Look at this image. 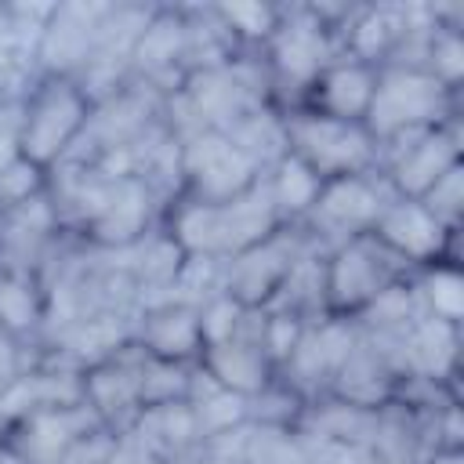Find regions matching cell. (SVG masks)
<instances>
[{"label": "cell", "mask_w": 464, "mask_h": 464, "mask_svg": "<svg viewBox=\"0 0 464 464\" xmlns=\"http://www.w3.org/2000/svg\"><path fill=\"white\" fill-rule=\"evenodd\" d=\"M188 76V25L181 4H156L130 58V80L170 98Z\"/></svg>", "instance_id": "21"}, {"label": "cell", "mask_w": 464, "mask_h": 464, "mask_svg": "<svg viewBox=\"0 0 464 464\" xmlns=\"http://www.w3.org/2000/svg\"><path fill=\"white\" fill-rule=\"evenodd\" d=\"M210 7H214V14L221 18V25L228 29V36L236 40V47L243 54H257L268 44V36L279 22V11H283V4H265V0L210 4Z\"/></svg>", "instance_id": "33"}, {"label": "cell", "mask_w": 464, "mask_h": 464, "mask_svg": "<svg viewBox=\"0 0 464 464\" xmlns=\"http://www.w3.org/2000/svg\"><path fill=\"white\" fill-rule=\"evenodd\" d=\"M185 402L192 406L203 439L246 424V395H236V392L221 388L199 362L192 366V381H188V395H185Z\"/></svg>", "instance_id": "29"}, {"label": "cell", "mask_w": 464, "mask_h": 464, "mask_svg": "<svg viewBox=\"0 0 464 464\" xmlns=\"http://www.w3.org/2000/svg\"><path fill=\"white\" fill-rule=\"evenodd\" d=\"M156 4H116L109 0V11L102 18L94 51L87 58V69L80 72V87L91 94V102L120 91L123 83H130V58L138 47V36L145 33L149 18H152Z\"/></svg>", "instance_id": "19"}, {"label": "cell", "mask_w": 464, "mask_h": 464, "mask_svg": "<svg viewBox=\"0 0 464 464\" xmlns=\"http://www.w3.org/2000/svg\"><path fill=\"white\" fill-rule=\"evenodd\" d=\"M413 272L435 261H460V232H450L420 199L392 196L370 232Z\"/></svg>", "instance_id": "18"}, {"label": "cell", "mask_w": 464, "mask_h": 464, "mask_svg": "<svg viewBox=\"0 0 464 464\" xmlns=\"http://www.w3.org/2000/svg\"><path fill=\"white\" fill-rule=\"evenodd\" d=\"M178 141H181V196L188 199L221 203L265 178L261 167L221 130H196Z\"/></svg>", "instance_id": "13"}, {"label": "cell", "mask_w": 464, "mask_h": 464, "mask_svg": "<svg viewBox=\"0 0 464 464\" xmlns=\"http://www.w3.org/2000/svg\"><path fill=\"white\" fill-rule=\"evenodd\" d=\"M420 203L435 214V221H442L450 232H460L464 221V163H457L450 174H442L424 196Z\"/></svg>", "instance_id": "35"}, {"label": "cell", "mask_w": 464, "mask_h": 464, "mask_svg": "<svg viewBox=\"0 0 464 464\" xmlns=\"http://www.w3.org/2000/svg\"><path fill=\"white\" fill-rule=\"evenodd\" d=\"M36 355H40L36 344H29V341H22V337H14L11 330L0 326V402L18 384V377L36 362Z\"/></svg>", "instance_id": "37"}, {"label": "cell", "mask_w": 464, "mask_h": 464, "mask_svg": "<svg viewBox=\"0 0 464 464\" xmlns=\"http://www.w3.org/2000/svg\"><path fill=\"white\" fill-rule=\"evenodd\" d=\"M127 431L138 435L167 464H185L192 457V450L203 442V431L196 424V413H192V406L185 399L145 406Z\"/></svg>", "instance_id": "26"}, {"label": "cell", "mask_w": 464, "mask_h": 464, "mask_svg": "<svg viewBox=\"0 0 464 464\" xmlns=\"http://www.w3.org/2000/svg\"><path fill=\"white\" fill-rule=\"evenodd\" d=\"M199 366L236 395L261 392L276 377V366L265 352V308H246L228 337L203 344Z\"/></svg>", "instance_id": "20"}, {"label": "cell", "mask_w": 464, "mask_h": 464, "mask_svg": "<svg viewBox=\"0 0 464 464\" xmlns=\"http://www.w3.org/2000/svg\"><path fill=\"white\" fill-rule=\"evenodd\" d=\"M163 105L167 98L138 80L123 83L120 91L105 94L94 102L91 120L83 127V138L76 141V149L65 160H80V163H105L116 160L120 152H127L152 123L163 120ZM62 160V163H65Z\"/></svg>", "instance_id": "9"}, {"label": "cell", "mask_w": 464, "mask_h": 464, "mask_svg": "<svg viewBox=\"0 0 464 464\" xmlns=\"http://www.w3.org/2000/svg\"><path fill=\"white\" fill-rule=\"evenodd\" d=\"M51 4H0V105L22 102L40 76L36 40Z\"/></svg>", "instance_id": "23"}, {"label": "cell", "mask_w": 464, "mask_h": 464, "mask_svg": "<svg viewBox=\"0 0 464 464\" xmlns=\"http://www.w3.org/2000/svg\"><path fill=\"white\" fill-rule=\"evenodd\" d=\"M395 192L388 188V181L381 178V170L370 174H344V178H330L323 181L312 210L304 214L301 228L308 232V239L323 250H334L355 236H370L373 221L381 218V210L388 207Z\"/></svg>", "instance_id": "8"}, {"label": "cell", "mask_w": 464, "mask_h": 464, "mask_svg": "<svg viewBox=\"0 0 464 464\" xmlns=\"http://www.w3.org/2000/svg\"><path fill=\"white\" fill-rule=\"evenodd\" d=\"M18 130H22V102L0 105V170L22 156L18 149Z\"/></svg>", "instance_id": "39"}, {"label": "cell", "mask_w": 464, "mask_h": 464, "mask_svg": "<svg viewBox=\"0 0 464 464\" xmlns=\"http://www.w3.org/2000/svg\"><path fill=\"white\" fill-rule=\"evenodd\" d=\"M413 268L399 261L384 243L373 236H355L334 250H326L323 261V294H326V315L355 319L366 312L384 290L410 279Z\"/></svg>", "instance_id": "7"}, {"label": "cell", "mask_w": 464, "mask_h": 464, "mask_svg": "<svg viewBox=\"0 0 464 464\" xmlns=\"http://www.w3.org/2000/svg\"><path fill=\"white\" fill-rule=\"evenodd\" d=\"M373 87H377V65L359 62V58H334L315 83L304 91L297 109H312L334 120H348V123H362L373 102Z\"/></svg>", "instance_id": "24"}, {"label": "cell", "mask_w": 464, "mask_h": 464, "mask_svg": "<svg viewBox=\"0 0 464 464\" xmlns=\"http://www.w3.org/2000/svg\"><path fill=\"white\" fill-rule=\"evenodd\" d=\"M413 14L417 4H355L348 22L341 25V54L381 69L413 25Z\"/></svg>", "instance_id": "25"}, {"label": "cell", "mask_w": 464, "mask_h": 464, "mask_svg": "<svg viewBox=\"0 0 464 464\" xmlns=\"http://www.w3.org/2000/svg\"><path fill=\"white\" fill-rule=\"evenodd\" d=\"M72 239L62 228V218L51 196H33L14 207H0V268L40 276L62 257Z\"/></svg>", "instance_id": "14"}, {"label": "cell", "mask_w": 464, "mask_h": 464, "mask_svg": "<svg viewBox=\"0 0 464 464\" xmlns=\"http://www.w3.org/2000/svg\"><path fill=\"white\" fill-rule=\"evenodd\" d=\"M44 319H47L44 279L40 276H25V272H4L0 268V326L40 348Z\"/></svg>", "instance_id": "27"}, {"label": "cell", "mask_w": 464, "mask_h": 464, "mask_svg": "<svg viewBox=\"0 0 464 464\" xmlns=\"http://www.w3.org/2000/svg\"><path fill=\"white\" fill-rule=\"evenodd\" d=\"M352 344H355V323L352 319L323 315L315 323H304L294 352L276 370V377L283 384H290L304 402L326 399L337 370L344 366V359L352 352Z\"/></svg>", "instance_id": "17"}, {"label": "cell", "mask_w": 464, "mask_h": 464, "mask_svg": "<svg viewBox=\"0 0 464 464\" xmlns=\"http://www.w3.org/2000/svg\"><path fill=\"white\" fill-rule=\"evenodd\" d=\"M109 0H62L51 4L36 40V69L40 76H69L80 80L87 58L94 51L102 18Z\"/></svg>", "instance_id": "16"}, {"label": "cell", "mask_w": 464, "mask_h": 464, "mask_svg": "<svg viewBox=\"0 0 464 464\" xmlns=\"http://www.w3.org/2000/svg\"><path fill=\"white\" fill-rule=\"evenodd\" d=\"M286 123V152L312 167L323 181L344 174H370L377 170L381 145L366 130V123L334 120L312 109H283Z\"/></svg>", "instance_id": "6"}, {"label": "cell", "mask_w": 464, "mask_h": 464, "mask_svg": "<svg viewBox=\"0 0 464 464\" xmlns=\"http://www.w3.org/2000/svg\"><path fill=\"white\" fill-rule=\"evenodd\" d=\"M134 344L160 362H181L192 366L203 355V326L199 308L188 301H152L134 319Z\"/></svg>", "instance_id": "22"}, {"label": "cell", "mask_w": 464, "mask_h": 464, "mask_svg": "<svg viewBox=\"0 0 464 464\" xmlns=\"http://www.w3.org/2000/svg\"><path fill=\"white\" fill-rule=\"evenodd\" d=\"M102 464H167L163 457H156L138 435H130V431H120V435H112V442H109V453H105V460Z\"/></svg>", "instance_id": "38"}, {"label": "cell", "mask_w": 464, "mask_h": 464, "mask_svg": "<svg viewBox=\"0 0 464 464\" xmlns=\"http://www.w3.org/2000/svg\"><path fill=\"white\" fill-rule=\"evenodd\" d=\"M362 123L377 138V145L395 134H406V130L460 123V91L442 87L424 69L381 65L373 102H370V112Z\"/></svg>", "instance_id": "5"}, {"label": "cell", "mask_w": 464, "mask_h": 464, "mask_svg": "<svg viewBox=\"0 0 464 464\" xmlns=\"http://www.w3.org/2000/svg\"><path fill=\"white\" fill-rule=\"evenodd\" d=\"M47 181H51V170L36 167L25 156L11 160L0 170V207H14V203H25L33 196H44L47 192Z\"/></svg>", "instance_id": "36"}, {"label": "cell", "mask_w": 464, "mask_h": 464, "mask_svg": "<svg viewBox=\"0 0 464 464\" xmlns=\"http://www.w3.org/2000/svg\"><path fill=\"white\" fill-rule=\"evenodd\" d=\"M265 185L272 192V203L279 210V221L283 225H301L304 214L312 210L319 188H323V178L312 167H304L297 156L286 152L272 170H265Z\"/></svg>", "instance_id": "30"}, {"label": "cell", "mask_w": 464, "mask_h": 464, "mask_svg": "<svg viewBox=\"0 0 464 464\" xmlns=\"http://www.w3.org/2000/svg\"><path fill=\"white\" fill-rule=\"evenodd\" d=\"M464 163V134L460 123H442L428 130H406L381 141L377 170L395 196L420 199L442 174Z\"/></svg>", "instance_id": "10"}, {"label": "cell", "mask_w": 464, "mask_h": 464, "mask_svg": "<svg viewBox=\"0 0 464 464\" xmlns=\"http://www.w3.org/2000/svg\"><path fill=\"white\" fill-rule=\"evenodd\" d=\"M0 464H18V460H14V457H11V453L0 446Z\"/></svg>", "instance_id": "40"}, {"label": "cell", "mask_w": 464, "mask_h": 464, "mask_svg": "<svg viewBox=\"0 0 464 464\" xmlns=\"http://www.w3.org/2000/svg\"><path fill=\"white\" fill-rule=\"evenodd\" d=\"M272 102V87L261 65V54H239L225 65L196 69L167 98L163 120L178 138L196 130H228L246 112ZM276 105V102H272Z\"/></svg>", "instance_id": "2"}, {"label": "cell", "mask_w": 464, "mask_h": 464, "mask_svg": "<svg viewBox=\"0 0 464 464\" xmlns=\"http://www.w3.org/2000/svg\"><path fill=\"white\" fill-rule=\"evenodd\" d=\"M279 210L272 203V192L265 178L250 185L246 192L221 199V203H203L178 196L163 210V232L181 246L185 257H207V261H225L265 236L279 228Z\"/></svg>", "instance_id": "1"}, {"label": "cell", "mask_w": 464, "mask_h": 464, "mask_svg": "<svg viewBox=\"0 0 464 464\" xmlns=\"http://www.w3.org/2000/svg\"><path fill=\"white\" fill-rule=\"evenodd\" d=\"M315 246L301 225H279L261 243L221 261V294L243 308H268L301 254Z\"/></svg>", "instance_id": "11"}, {"label": "cell", "mask_w": 464, "mask_h": 464, "mask_svg": "<svg viewBox=\"0 0 464 464\" xmlns=\"http://www.w3.org/2000/svg\"><path fill=\"white\" fill-rule=\"evenodd\" d=\"M83 402L109 435L127 431L145 410V352L130 341L83 366Z\"/></svg>", "instance_id": "15"}, {"label": "cell", "mask_w": 464, "mask_h": 464, "mask_svg": "<svg viewBox=\"0 0 464 464\" xmlns=\"http://www.w3.org/2000/svg\"><path fill=\"white\" fill-rule=\"evenodd\" d=\"M257 167H261V174L265 170H272L283 156H286V123H283V109L279 105H261V109H254V112H246L236 127H228L225 130Z\"/></svg>", "instance_id": "32"}, {"label": "cell", "mask_w": 464, "mask_h": 464, "mask_svg": "<svg viewBox=\"0 0 464 464\" xmlns=\"http://www.w3.org/2000/svg\"><path fill=\"white\" fill-rule=\"evenodd\" d=\"M272 102L279 109H297L315 76L341 58V36L319 4H283L268 44L257 51Z\"/></svg>", "instance_id": "3"}, {"label": "cell", "mask_w": 464, "mask_h": 464, "mask_svg": "<svg viewBox=\"0 0 464 464\" xmlns=\"http://www.w3.org/2000/svg\"><path fill=\"white\" fill-rule=\"evenodd\" d=\"M424 72H431L442 87L460 91V80H464V29L460 25H446V22L435 25Z\"/></svg>", "instance_id": "34"}, {"label": "cell", "mask_w": 464, "mask_h": 464, "mask_svg": "<svg viewBox=\"0 0 464 464\" xmlns=\"http://www.w3.org/2000/svg\"><path fill=\"white\" fill-rule=\"evenodd\" d=\"M91 94L69 76H36L22 94L18 149L44 170H54L83 138L91 120Z\"/></svg>", "instance_id": "4"}, {"label": "cell", "mask_w": 464, "mask_h": 464, "mask_svg": "<svg viewBox=\"0 0 464 464\" xmlns=\"http://www.w3.org/2000/svg\"><path fill=\"white\" fill-rule=\"evenodd\" d=\"M323 261L326 250L323 246H308L301 254V261L290 268V276L283 279L279 294L268 301V312H283L294 315L301 323H315L326 315V294H323Z\"/></svg>", "instance_id": "28"}, {"label": "cell", "mask_w": 464, "mask_h": 464, "mask_svg": "<svg viewBox=\"0 0 464 464\" xmlns=\"http://www.w3.org/2000/svg\"><path fill=\"white\" fill-rule=\"evenodd\" d=\"M417 304L424 315L446 319L453 326L464 323V276H460V261H435L428 268H417L410 276Z\"/></svg>", "instance_id": "31"}, {"label": "cell", "mask_w": 464, "mask_h": 464, "mask_svg": "<svg viewBox=\"0 0 464 464\" xmlns=\"http://www.w3.org/2000/svg\"><path fill=\"white\" fill-rule=\"evenodd\" d=\"M105 431L87 402L29 410L0 428V446L18 464H65L91 435Z\"/></svg>", "instance_id": "12"}]
</instances>
